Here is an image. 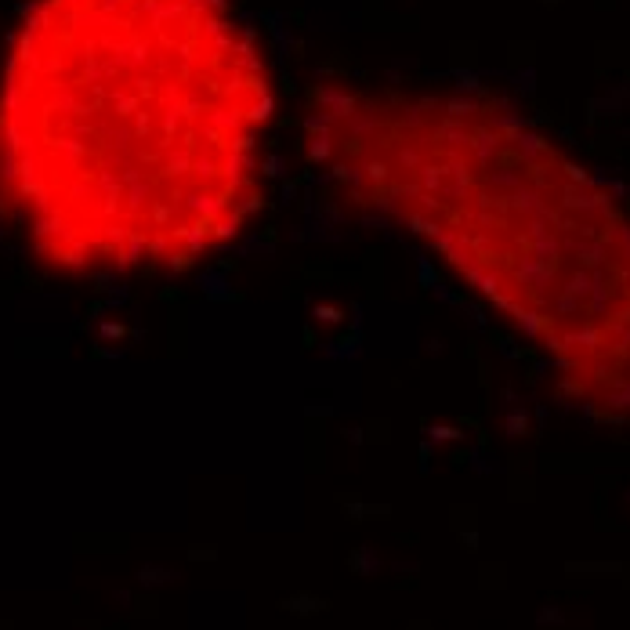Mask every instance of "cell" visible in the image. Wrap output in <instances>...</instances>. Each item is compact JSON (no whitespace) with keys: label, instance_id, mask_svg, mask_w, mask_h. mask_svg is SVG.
Returning a JSON list of instances; mask_svg holds the SVG:
<instances>
[{"label":"cell","instance_id":"obj_1","mask_svg":"<svg viewBox=\"0 0 630 630\" xmlns=\"http://www.w3.org/2000/svg\"><path fill=\"white\" fill-rule=\"evenodd\" d=\"M272 102L229 0H36L0 76V200L65 269H185L258 207Z\"/></svg>","mask_w":630,"mask_h":630}]
</instances>
